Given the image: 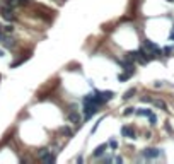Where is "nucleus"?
I'll return each mask as SVG.
<instances>
[{"mask_svg":"<svg viewBox=\"0 0 174 164\" xmlns=\"http://www.w3.org/2000/svg\"><path fill=\"white\" fill-rule=\"evenodd\" d=\"M99 108H101V106L96 104L94 101H85V103H84V120H91V118L97 113Z\"/></svg>","mask_w":174,"mask_h":164,"instance_id":"nucleus-1","label":"nucleus"},{"mask_svg":"<svg viewBox=\"0 0 174 164\" xmlns=\"http://www.w3.org/2000/svg\"><path fill=\"white\" fill-rule=\"evenodd\" d=\"M135 113H137L138 116H149V115H150L152 111H150V110H137Z\"/></svg>","mask_w":174,"mask_h":164,"instance_id":"nucleus-13","label":"nucleus"},{"mask_svg":"<svg viewBox=\"0 0 174 164\" xmlns=\"http://www.w3.org/2000/svg\"><path fill=\"white\" fill-rule=\"evenodd\" d=\"M149 122H150V125H157V116L154 113H150L149 115Z\"/></svg>","mask_w":174,"mask_h":164,"instance_id":"nucleus-14","label":"nucleus"},{"mask_svg":"<svg viewBox=\"0 0 174 164\" xmlns=\"http://www.w3.org/2000/svg\"><path fill=\"white\" fill-rule=\"evenodd\" d=\"M121 135L126 137V139H135V130L132 127H128V125H123L121 127Z\"/></svg>","mask_w":174,"mask_h":164,"instance_id":"nucleus-6","label":"nucleus"},{"mask_svg":"<svg viewBox=\"0 0 174 164\" xmlns=\"http://www.w3.org/2000/svg\"><path fill=\"white\" fill-rule=\"evenodd\" d=\"M39 159H41V161H44V163H55V159H56V157H55L53 154H50V152H48V149H41V151H39Z\"/></svg>","mask_w":174,"mask_h":164,"instance_id":"nucleus-5","label":"nucleus"},{"mask_svg":"<svg viewBox=\"0 0 174 164\" xmlns=\"http://www.w3.org/2000/svg\"><path fill=\"white\" fill-rule=\"evenodd\" d=\"M133 94H135V89H130V91H126V92H125V96H123V98H125V99H130Z\"/></svg>","mask_w":174,"mask_h":164,"instance_id":"nucleus-15","label":"nucleus"},{"mask_svg":"<svg viewBox=\"0 0 174 164\" xmlns=\"http://www.w3.org/2000/svg\"><path fill=\"white\" fill-rule=\"evenodd\" d=\"M62 133H65V135H72V132H70V128H62Z\"/></svg>","mask_w":174,"mask_h":164,"instance_id":"nucleus-21","label":"nucleus"},{"mask_svg":"<svg viewBox=\"0 0 174 164\" xmlns=\"http://www.w3.org/2000/svg\"><path fill=\"white\" fill-rule=\"evenodd\" d=\"M68 120H70V122H73V123H75V125H79V127L82 125V123H80V122H82V118H80V116H79V113H77V111H73V110H70V111H68Z\"/></svg>","mask_w":174,"mask_h":164,"instance_id":"nucleus-7","label":"nucleus"},{"mask_svg":"<svg viewBox=\"0 0 174 164\" xmlns=\"http://www.w3.org/2000/svg\"><path fill=\"white\" fill-rule=\"evenodd\" d=\"M108 147H109V144H101V145H97L96 151L92 152V156H94V157H101V156L108 151Z\"/></svg>","mask_w":174,"mask_h":164,"instance_id":"nucleus-8","label":"nucleus"},{"mask_svg":"<svg viewBox=\"0 0 174 164\" xmlns=\"http://www.w3.org/2000/svg\"><path fill=\"white\" fill-rule=\"evenodd\" d=\"M29 0H3L5 5H10V7H17V5H26Z\"/></svg>","mask_w":174,"mask_h":164,"instance_id":"nucleus-11","label":"nucleus"},{"mask_svg":"<svg viewBox=\"0 0 174 164\" xmlns=\"http://www.w3.org/2000/svg\"><path fill=\"white\" fill-rule=\"evenodd\" d=\"M132 113H135V108H126V110H125V115H126V116H130Z\"/></svg>","mask_w":174,"mask_h":164,"instance_id":"nucleus-19","label":"nucleus"},{"mask_svg":"<svg viewBox=\"0 0 174 164\" xmlns=\"http://www.w3.org/2000/svg\"><path fill=\"white\" fill-rule=\"evenodd\" d=\"M173 33H174V27H173Z\"/></svg>","mask_w":174,"mask_h":164,"instance_id":"nucleus-25","label":"nucleus"},{"mask_svg":"<svg viewBox=\"0 0 174 164\" xmlns=\"http://www.w3.org/2000/svg\"><path fill=\"white\" fill-rule=\"evenodd\" d=\"M0 43H2L5 48H14V44H15V43H14V39H12L10 36H5V34L0 38Z\"/></svg>","mask_w":174,"mask_h":164,"instance_id":"nucleus-9","label":"nucleus"},{"mask_svg":"<svg viewBox=\"0 0 174 164\" xmlns=\"http://www.w3.org/2000/svg\"><path fill=\"white\" fill-rule=\"evenodd\" d=\"M109 147H113V149H118V142H116L114 139H111V140H109Z\"/></svg>","mask_w":174,"mask_h":164,"instance_id":"nucleus-18","label":"nucleus"},{"mask_svg":"<svg viewBox=\"0 0 174 164\" xmlns=\"http://www.w3.org/2000/svg\"><path fill=\"white\" fill-rule=\"evenodd\" d=\"M99 96H101V99L106 103V101H111V99L114 98V92H113V91H99Z\"/></svg>","mask_w":174,"mask_h":164,"instance_id":"nucleus-10","label":"nucleus"},{"mask_svg":"<svg viewBox=\"0 0 174 164\" xmlns=\"http://www.w3.org/2000/svg\"><path fill=\"white\" fill-rule=\"evenodd\" d=\"M155 106H157V108H162V110H167V106H166L164 101H155Z\"/></svg>","mask_w":174,"mask_h":164,"instance_id":"nucleus-16","label":"nucleus"},{"mask_svg":"<svg viewBox=\"0 0 174 164\" xmlns=\"http://www.w3.org/2000/svg\"><path fill=\"white\" fill-rule=\"evenodd\" d=\"M167 2H174V0H167Z\"/></svg>","mask_w":174,"mask_h":164,"instance_id":"nucleus-24","label":"nucleus"},{"mask_svg":"<svg viewBox=\"0 0 174 164\" xmlns=\"http://www.w3.org/2000/svg\"><path fill=\"white\" fill-rule=\"evenodd\" d=\"M0 56H3V51H2V50H0Z\"/></svg>","mask_w":174,"mask_h":164,"instance_id":"nucleus-23","label":"nucleus"},{"mask_svg":"<svg viewBox=\"0 0 174 164\" xmlns=\"http://www.w3.org/2000/svg\"><path fill=\"white\" fill-rule=\"evenodd\" d=\"M164 53H166V56H171V53H173V48H171V46H166V48H164Z\"/></svg>","mask_w":174,"mask_h":164,"instance_id":"nucleus-17","label":"nucleus"},{"mask_svg":"<svg viewBox=\"0 0 174 164\" xmlns=\"http://www.w3.org/2000/svg\"><path fill=\"white\" fill-rule=\"evenodd\" d=\"M132 77V74H128V72H123V74H118V80L120 82H125V80H128Z\"/></svg>","mask_w":174,"mask_h":164,"instance_id":"nucleus-12","label":"nucleus"},{"mask_svg":"<svg viewBox=\"0 0 174 164\" xmlns=\"http://www.w3.org/2000/svg\"><path fill=\"white\" fill-rule=\"evenodd\" d=\"M142 156H144L145 159H157V157L161 156V149H155V147L145 149V151L142 152Z\"/></svg>","mask_w":174,"mask_h":164,"instance_id":"nucleus-4","label":"nucleus"},{"mask_svg":"<svg viewBox=\"0 0 174 164\" xmlns=\"http://www.w3.org/2000/svg\"><path fill=\"white\" fill-rule=\"evenodd\" d=\"M0 15H2L5 21H14V19H15V15H14V7L2 3V5H0Z\"/></svg>","mask_w":174,"mask_h":164,"instance_id":"nucleus-3","label":"nucleus"},{"mask_svg":"<svg viewBox=\"0 0 174 164\" xmlns=\"http://www.w3.org/2000/svg\"><path fill=\"white\" fill-rule=\"evenodd\" d=\"M3 31H5V33H12V31H14V27L9 24V26H5V27H3Z\"/></svg>","mask_w":174,"mask_h":164,"instance_id":"nucleus-20","label":"nucleus"},{"mask_svg":"<svg viewBox=\"0 0 174 164\" xmlns=\"http://www.w3.org/2000/svg\"><path fill=\"white\" fill-rule=\"evenodd\" d=\"M2 36H3V27L0 26V38H2Z\"/></svg>","mask_w":174,"mask_h":164,"instance_id":"nucleus-22","label":"nucleus"},{"mask_svg":"<svg viewBox=\"0 0 174 164\" xmlns=\"http://www.w3.org/2000/svg\"><path fill=\"white\" fill-rule=\"evenodd\" d=\"M144 48H145V50H147V53H150L154 58H157V56L162 53V50H161V48H159L154 41H150V39H145V41H144Z\"/></svg>","mask_w":174,"mask_h":164,"instance_id":"nucleus-2","label":"nucleus"}]
</instances>
